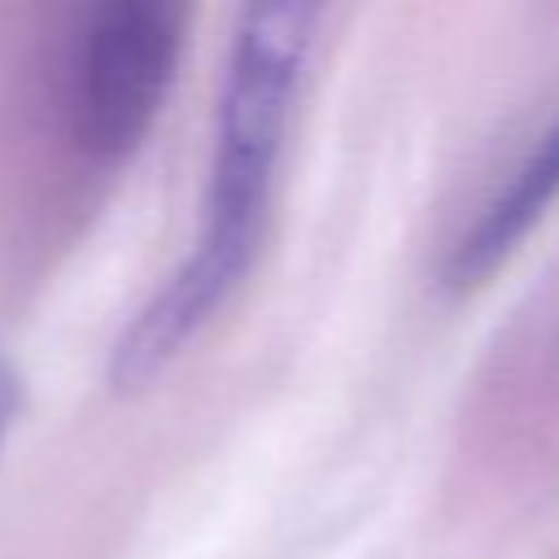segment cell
<instances>
[{"label": "cell", "mask_w": 559, "mask_h": 559, "mask_svg": "<svg viewBox=\"0 0 559 559\" xmlns=\"http://www.w3.org/2000/svg\"><path fill=\"white\" fill-rule=\"evenodd\" d=\"M310 31L314 9L306 4H266L245 13L223 79L210 192L197 245L118 341V389H140L144 380H153L245 280L266 227L275 162L301 83Z\"/></svg>", "instance_id": "cell-1"}, {"label": "cell", "mask_w": 559, "mask_h": 559, "mask_svg": "<svg viewBox=\"0 0 559 559\" xmlns=\"http://www.w3.org/2000/svg\"><path fill=\"white\" fill-rule=\"evenodd\" d=\"M183 44V9L166 0L96 4L66 61V122L96 162L127 157L162 114Z\"/></svg>", "instance_id": "cell-2"}, {"label": "cell", "mask_w": 559, "mask_h": 559, "mask_svg": "<svg viewBox=\"0 0 559 559\" xmlns=\"http://www.w3.org/2000/svg\"><path fill=\"white\" fill-rule=\"evenodd\" d=\"M555 197H559V118L542 131L533 153L511 170V179L498 188V197L480 205V214L454 245L450 271H445L450 284H476L498 262H507V253L542 223V214L550 210Z\"/></svg>", "instance_id": "cell-3"}, {"label": "cell", "mask_w": 559, "mask_h": 559, "mask_svg": "<svg viewBox=\"0 0 559 559\" xmlns=\"http://www.w3.org/2000/svg\"><path fill=\"white\" fill-rule=\"evenodd\" d=\"M13 411H17V380H13V371L0 362V441H4V432H9V424H13Z\"/></svg>", "instance_id": "cell-4"}]
</instances>
